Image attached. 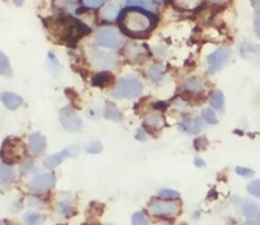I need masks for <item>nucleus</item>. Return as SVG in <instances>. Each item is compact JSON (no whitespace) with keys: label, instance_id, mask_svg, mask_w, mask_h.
<instances>
[{"label":"nucleus","instance_id":"27","mask_svg":"<svg viewBox=\"0 0 260 225\" xmlns=\"http://www.w3.org/2000/svg\"><path fill=\"white\" fill-rule=\"evenodd\" d=\"M85 150L88 153H91V154H98L103 150V145L98 142V140H94V142L89 143L88 145L85 147Z\"/></svg>","mask_w":260,"mask_h":225},{"label":"nucleus","instance_id":"16","mask_svg":"<svg viewBox=\"0 0 260 225\" xmlns=\"http://www.w3.org/2000/svg\"><path fill=\"white\" fill-rule=\"evenodd\" d=\"M239 208H240L241 213H243L245 216H248L249 219L255 218L259 213V206L256 205V204L251 203V201H248V200L240 201Z\"/></svg>","mask_w":260,"mask_h":225},{"label":"nucleus","instance_id":"4","mask_svg":"<svg viewBox=\"0 0 260 225\" xmlns=\"http://www.w3.org/2000/svg\"><path fill=\"white\" fill-rule=\"evenodd\" d=\"M94 42L108 48H118L122 45V36L113 27H102L94 35Z\"/></svg>","mask_w":260,"mask_h":225},{"label":"nucleus","instance_id":"37","mask_svg":"<svg viewBox=\"0 0 260 225\" xmlns=\"http://www.w3.org/2000/svg\"><path fill=\"white\" fill-rule=\"evenodd\" d=\"M194 164L197 165V167H200V168H201V167H205V165H206V163L203 162L202 159H200V158H197V159L194 160Z\"/></svg>","mask_w":260,"mask_h":225},{"label":"nucleus","instance_id":"41","mask_svg":"<svg viewBox=\"0 0 260 225\" xmlns=\"http://www.w3.org/2000/svg\"><path fill=\"white\" fill-rule=\"evenodd\" d=\"M0 225H4V224H3V221H0Z\"/></svg>","mask_w":260,"mask_h":225},{"label":"nucleus","instance_id":"34","mask_svg":"<svg viewBox=\"0 0 260 225\" xmlns=\"http://www.w3.org/2000/svg\"><path fill=\"white\" fill-rule=\"evenodd\" d=\"M70 211H71L70 206H66L65 208V204H60V205H58V213L69 215V214H70Z\"/></svg>","mask_w":260,"mask_h":225},{"label":"nucleus","instance_id":"11","mask_svg":"<svg viewBox=\"0 0 260 225\" xmlns=\"http://www.w3.org/2000/svg\"><path fill=\"white\" fill-rule=\"evenodd\" d=\"M55 186V177L51 173H43V175H38L30 181V190L35 192H46V191L51 190Z\"/></svg>","mask_w":260,"mask_h":225},{"label":"nucleus","instance_id":"20","mask_svg":"<svg viewBox=\"0 0 260 225\" xmlns=\"http://www.w3.org/2000/svg\"><path fill=\"white\" fill-rule=\"evenodd\" d=\"M205 83H203L202 79L200 78H190L189 80L185 83V89L192 92V93H200V92L205 91Z\"/></svg>","mask_w":260,"mask_h":225},{"label":"nucleus","instance_id":"22","mask_svg":"<svg viewBox=\"0 0 260 225\" xmlns=\"http://www.w3.org/2000/svg\"><path fill=\"white\" fill-rule=\"evenodd\" d=\"M210 102H211V106H212L213 108L218 109V111H222L223 106H225V99H223L222 92L216 91L215 93L212 94V97H211Z\"/></svg>","mask_w":260,"mask_h":225},{"label":"nucleus","instance_id":"28","mask_svg":"<svg viewBox=\"0 0 260 225\" xmlns=\"http://www.w3.org/2000/svg\"><path fill=\"white\" fill-rule=\"evenodd\" d=\"M248 191L250 195L260 199V180L253 181V182L248 186Z\"/></svg>","mask_w":260,"mask_h":225},{"label":"nucleus","instance_id":"21","mask_svg":"<svg viewBox=\"0 0 260 225\" xmlns=\"http://www.w3.org/2000/svg\"><path fill=\"white\" fill-rule=\"evenodd\" d=\"M14 178V171L12 167L0 163V185L8 183Z\"/></svg>","mask_w":260,"mask_h":225},{"label":"nucleus","instance_id":"18","mask_svg":"<svg viewBox=\"0 0 260 225\" xmlns=\"http://www.w3.org/2000/svg\"><path fill=\"white\" fill-rule=\"evenodd\" d=\"M104 117L111 121L119 122L122 121V114L114 103H107L106 108H104Z\"/></svg>","mask_w":260,"mask_h":225},{"label":"nucleus","instance_id":"14","mask_svg":"<svg viewBox=\"0 0 260 225\" xmlns=\"http://www.w3.org/2000/svg\"><path fill=\"white\" fill-rule=\"evenodd\" d=\"M2 101L9 109H15L22 104L23 99L22 97H19L18 94L5 92V93L2 94Z\"/></svg>","mask_w":260,"mask_h":225},{"label":"nucleus","instance_id":"12","mask_svg":"<svg viewBox=\"0 0 260 225\" xmlns=\"http://www.w3.org/2000/svg\"><path fill=\"white\" fill-rule=\"evenodd\" d=\"M180 130L185 134L196 135L202 130V121L198 117H187L180 124Z\"/></svg>","mask_w":260,"mask_h":225},{"label":"nucleus","instance_id":"6","mask_svg":"<svg viewBox=\"0 0 260 225\" xmlns=\"http://www.w3.org/2000/svg\"><path fill=\"white\" fill-rule=\"evenodd\" d=\"M24 147L17 137H8L2 147V159L7 163H17L22 159Z\"/></svg>","mask_w":260,"mask_h":225},{"label":"nucleus","instance_id":"17","mask_svg":"<svg viewBox=\"0 0 260 225\" xmlns=\"http://www.w3.org/2000/svg\"><path fill=\"white\" fill-rule=\"evenodd\" d=\"M147 75L149 78L151 79L154 83L156 84H161L164 83V79H165V73H164V69L159 65H152L149 68V71H147Z\"/></svg>","mask_w":260,"mask_h":225},{"label":"nucleus","instance_id":"26","mask_svg":"<svg viewBox=\"0 0 260 225\" xmlns=\"http://www.w3.org/2000/svg\"><path fill=\"white\" fill-rule=\"evenodd\" d=\"M202 119H203V121L207 122V124H211V125L217 124V117H216V114L211 108L203 109Z\"/></svg>","mask_w":260,"mask_h":225},{"label":"nucleus","instance_id":"1","mask_svg":"<svg viewBox=\"0 0 260 225\" xmlns=\"http://www.w3.org/2000/svg\"><path fill=\"white\" fill-rule=\"evenodd\" d=\"M156 17L142 8L128 7L121 10L118 23L121 31L131 37H145L156 25Z\"/></svg>","mask_w":260,"mask_h":225},{"label":"nucleus","instance_id":"3","mask_svg":"<svg viewBox=\"0 0 260 225\" xmlns=\"http://www.w3.org/2000/svg\"><path fill=\"white\" fill-rule=\"evenodd\" d=\"M142 89H144V86L139 79L134 76H127L117 83L113 94L119 98H137L141 96Z\"/></svg>","mask_w":260,"mask_h":225},{"label":"nucleus","instance_id":"7","mask_svg":"<svg viewBox=\"0 0 260 225\" xmlns=\"http://www.w3.org/2000/svg\"><path fill=\"white\" fill-rule=\"evenodd\" d=\"M89 61L95 69L107 70V69H113L117 65V55L109 51L103 50H90L89 52Z\"/></svg>","mask_w":260,"mask_h":225},{"label":"nucleus","instance_id":"30","mask_svg":"<svg viewBox=\"0 0 260 225\" xmlns=\"http://www.w3.org/2000/svg\"><path fill=\"white\" fill-rule=\"evenodd\" d=\"M132 224L134 225H149V221L145 218L144 214L136 213L132 216Z\"/></svg>","mask_w":260,"mask_h":225},{"label":"nucleus","instance_id":"33","mask_svg":"<svg viewBox=\"0 0 260 225\" xmlns=\"http://www.w3.org/2000/svg\"><path fill=\"white\" fill-rule=\"evenodd\" d=\"M254 31H255L256 36L260 38V13H258L255 18H254Z\"/></svg>","mask_w":260,"mask_h":225},{"label":"nucleus","instance_id":"29","mask_svg":"<svg viewBox=\"0 0 260 225\" xmlns=\"http://www.w3.org/2000/svg\"><path fill=\"white\" fill-rule=\"evenodd\" d=\"M159 196L162 199H178L179 198V192L174 190H160L159 191Z\"/></svg>","mask_w":260,"mask_h":225},{"label":"nucleus","instance_id":"5","mask_svg":"<svg viewBox=\"0 0 260 225\" xmlns=\"http://www.w3.org/2000/svg\"><path fill=\"white\" fill-rule=\"evenodd\" d=\"M182 210V204L179 201L167 200H152L149 206L150 214L155 216H165V218H174Z\"/></svg>","mask_w":260,"mask_h":225},{"label":"nucleus","instance_id":"15","mask_svg":"<svg viewBox=\"0 0 260 225\" xmlns=\"http://www.w3.org/2000/svg\"><path fill=\"white\" fill-rule=\"evenodd\" d=\"M145 124L150 129H161L165 125V120L162 115L159 114V112H151V114L147 115Z\"/></svg>","mask_w":260,"mask_h":225},{"label":"nucleus","instance_id":"36","mask_svg":"<svg viewBox=\"0 0 260 225\" xmlns=\"http://www.w3.org/2000/svg\"><path fill=\"white\" fill-rule=\"evenodd\" d=\"M246 225H260V218H250L246 221Z\"/></svg>","mask_w":260,"mask_h":225},{"label":"nucleus","instance_id":"40","mask_svg":"<svg viewBox=\"0 0 260 225\" xmlns=\"http://www.w3.org/2000/svg\"><path fill=\"white\" fill-rule=\"evenodd\" d=\"M13 2H14L15 5H18V7H19V5L23 4V2H24V0H13Z\"/></svg>","mask_w":260,"mask_h":225},{"label":"nucleus","instance_id":"32","mask_svg":"<svg viewBox=\"0 0 260 225\" xmlns=\"http://www.w3.org/2000/svg\"><path fill=\"white\" fill-rule=\"evenodd\" d=\"M236 173L240 176H243V177H251V176L254 175V172L251 170H249V168H244V167H238L236 168Z\"/></svg>","mask_w":260,"mask_h":225},{"label":"nucleus","instance_id":"8","mask_svg":"<svg viewBox=\"0 0 260 225\" xmlns=\"http://www.w3.org/2000/svg\"><path fill=\"white\" fill-rule=\"evenodd\" d=\"M231 56L230 48L220 47L208 56V71L211 74H216L228 64L229 59Z\"/></svg>","mask_w":260,"mask_h":225},{"label":"nucleus","instance_id":"24","mask_svg":"<svg viewBox=\"0 0 260 225\" xmlns=\"http://www.w3.org/2000/svg\"><path fill=\"white\" fill-rule=\"evenodd\" d=\"M43 219L45 218H43L41 214H37V213H28L25 214L24 216V221L28 225H38L42 223Z\"/></svg>","mask_w":260,"mask_h":225},{"label":"nucleus","instance_id":"23","mask_svg":"<svg viewBox=\"0 0 260 225\" xmlns=\"http://www.w3.org/2000/svg\"><path fill=\"white\" fill-rule=\"evenodd\" d=\"M113 76L109 73H101L98 75H95L93 78V84L96 87H101V88H104V87L108 86L112 81Z\"/></svg>","mask_w":260,"mask_h":225},{"label":"nucleus","instance_id":"31","mask_svg":"<svg viewBox=\"0 0 260 225\" xmlns=\"http://www.w3.org/2000/svg\"><path fill=\"white\" fill-rule=\"evenodd\" d=\"M81 2H83V4L85 5L86 8H89V9H96V8L102 7L106 0H81Z\"/></svg>","mask_w":260,"mask_h":225},{"label":"nucleus","instance_id":"25","mask_svg":"<svg viewBox=\"0 0 260 225\" xmlns=\"http://www.w3.org/2000/svg\"><path fill=\"white\" fill-rule=\"evenodd\" d=\"M0 74L3 75H10V64L7 56L0 52Z\"/></svg>","mask_w":260,"mask_h":225},{"label":"nucleus","instance_id":"38","mask_svg":"<svg viewBox=\"0 0 260 225\" xmlns=\"http://www.w3.org/2000/svg\"><path fill=\"white\" fill-rule=\"evenodd\" d=\"M208 2L213 3V4H222V3H226L228 0H208Z\"/></svg>","mask_w":260,"mask_h":225},{"label":"nucleus","instance_id":"9","mask_svg":"<svg viewBox=\"0 0 260 225\" xmlns=\"http://www.w3.org/2000/svg\"><path fill=\"white\" fill-rule=\"evenodd\" d=\"M60 121L61 124H62V126L65 127L68 131L71 132L80 131L81 126H83V122H81L80 117L76 115V112L74 111L73 107L70 106H66L61 109Z\"/></svg>","mask_w":260,"mask_h":225},{"label":"nucleus","instance_id":"2","mask_svg":"<svg viewBox=\"0 0 260 225\" xmlns=\"http://www.w3.org/2000/svg\"><path fill=\"white\" fill-rule=\"evenodd\" d=\"M52 31L60 40L74 43L89 32V28L80 20L71 17H61L53 23Z\"/></svg>","mask_w":260,"mask_h":225},{"label":"nucleus","instance_id":"10","mask_svg":"<svg viewBox=\"0 0 260 225\" xmlns=\"http://www.w3.org/2000/svg\"><path fill=\"white\" fill-rule=\"evenodd\" d=\"M79 152H80L79 147H76V145H71V147H68L66 149L61 150V152L46 158L43 164H45V167L47 168V170H53V168L57 167L60 163H62L68 157H76Z\"/></svg>","mask_w":260,"mask_h":225},{"label":"nucleus","instance_id":"39","mask_svg":"<svg viewBox=\"0 0 260 225\" xmlns=\"http://www.w3.org/2000/svg\"><path fill=\"white\" fill-rule=\"evenodd\" d=\"M251 3H253L254 7L258 8V9H260V0H251Z\"/></svg>","mask_w":260,"mask_h":225},{"label":"nucleus","instance_id":"13","mask_svg":"<svg viewBox=\"0 0 260 225\" xmlns=\"http://www.w3.org/2000/svg\"><path fill=\"white\" fill-rule=\"evenodd\" d=\"M47 143H46L45 136L41 134H33L29 136V150L33 154H42L46 150Z\"/></svg>","mask_w":260,"mask_h":225},{"label":"nucleus","instance_id":"19","mask_svg":"<svg viewBox=\"0 0 260 225\" xmlns=\"http://www.w3.org/2000/svg\"><path fill=\"white\" fill-rule=\"evenodd\" d=\"M119 7L116 4H108L103 8L101 15L106 20H114L117 17H119Z\"/></svg>","mask_w":260,"mask_h":225},{"label":"nucleus","instance_id":"35","mask_svg":"<svg viewBox=\"0 0 260 225\" xmlns=\"http://www.w3.org/2000/svg\"><path fill=\"white\" fill-rule=\"evenodd\" d=\"M136 137L137 139H140V140H142V142H145V140H146V134H145V131L142 129H139V131H137V135H136Z\"/></svg>","mask_w":260,"mask_h":225}]
</instances>
